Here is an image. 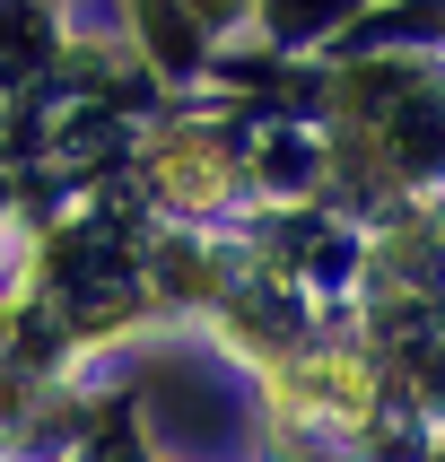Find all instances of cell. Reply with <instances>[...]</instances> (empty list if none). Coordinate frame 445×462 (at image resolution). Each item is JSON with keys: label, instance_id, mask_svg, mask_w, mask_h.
Masks as SVG:
<instances>
[{"label": "cell", "instance_id": "cell-1", "mask_svg": "<svg viewBox=\"0 0 445 462\" xmlns=\"http://www.w3.org/2000/svg\"><path fill=\"white\" fill-rule=\"evenodd\" d=\"M44 52V26H35V9H0V61L18 70V61H35Z\"/></svg>", "mask_w": 445, "mask_h": 462}, {"label": "cell", "instance_id": "cell-2", "mask_svg": "<svg viewBox=\"0 0 445 462\" xmlns=\"http://www.w3.org/2000/svg\"><path fill=\"white\" fill-rule=\"evenodd\" d=\"M323 9H332V0H280V18H288V26H306V18H323Z\"/></svg>", "mask_w": 445, "mask_h": 462}]
</instances>
